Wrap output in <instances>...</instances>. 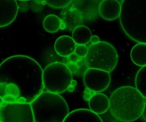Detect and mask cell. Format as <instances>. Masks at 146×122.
I'll use <instances>...</instances> for the list:
<instances>
[{
    "mask_svg": "<svg viewBox=\"0 0 146 122\" xmlns=\"http://www.w3.org/2000/svg\"><path fill=\"white\" fill-rule=\"evenodd\" d=\"M43 89V69L34 59L15 55L0 64V97L4 102L31 104Z\"/></svg>",
    "mask_w": 146,
    "mask_h": 122,
    "instance_id": "obj_1",
    "label": "cell"
},
{
    "mask_svg": "<svg viewBox=\"0 0 146 122\" xmlns=\"http://www.w3.org/2000/svg\"><path fill=\"white\" fill-rule=\"evenodd\" d=\"M146 100L135 87L124 86L115 89L109 99V109L117 120L132 122L143 115Z\"/></svg>",
    "mask_w": 146,
    "mask_h": 122,
    "instance_id": "obj_2",
    "label": "cell"
},
{
    "mask_svg": "<svg viewBox=\"0 0 146 122\" xmlns=\"http://www.w3.org/2000/svg\"><path fill=\"white\" fill-rule=\"evenodd\" d=\"M121 4L123 31L134 41L146 44V0H125Z\"/></svg>",
    "mask_w": 146,
    "mask_h": 122,
    "instance_id": "obj_3",
    "label": "cell"
},
{
    "mask_svg": "<svg viewBox=\"0 0 146 122\" xmlns=\"http://www.w3.org/2000/svg\"><path fill=\"white\" fill-rule=\"evenodd\" d=\"M30 104L34 122H64L69 114L65 99L48 91H43Z\"/></svg>",
    "mask_w": 146,
    "mask_h": 122,
    "instance_id": "obj_4",
    "label": "cell"
},
{
    "mask_svg": "<svg viewBox=\"0 0 146 122\" xmlns=\"http://www.w3.org/2000/svg\"><path fill=\"white\" fill-rule=\"evenodd\" d=\"M85 62L88 69H95L110 73L116 67L118 54L112 44L100 41L98 44H91L88 47Z\"/></svg>",
    "mask_w": 146,
    "mask_h": 122,
    "instance_id": "obj_5",
    "label": "cell"
},
{
    "mask_svg": "<svg viewBox=\"0 0 146 122\" xmlns=\"http://www.w3.org/2000/svg\"><path fill=\"white\" fill-rule=\"evenodd\" d=\"M73 80L69 67L61 62L48 64L43 70V84L48 92L59 94L66 91Z\"/></svg>",
    "mask_w": 146,
    "mask_h": 122,
    "instance_id": "obj_6",
    "label": "cell"
},
{
    "mask_svg": "<svg viewBox=\"0 0 146 122\" xmlns=\"http://www.w3.org/2000/svg\"><path fill=\"white\" fill-rule=\"evenodd\" d=\"M0 122H34L31 104L4 102L0 106Z\"/></svg>",
    "mask_w": 146,
    "mask_h": 122,
    "instance_id": "obj_7",
    "label": "cell"
},
{
    "mask_svg": "<svg viewBox=\"0 0 146 122\" xmlns=\"http://www.w3.org/2000/svg\"><path fill=\"white\" fill-rule=\"evenodd\" d=\"M109 72L95 69H88L84 75V84L87 89L96 93L105 91L111 84Z\"/></svg>",
    "mask_w": 146,
    "mask_h": 122,
    "instance_id": "obj_8",
    "label": "cell"
},
{
    "mask_svg": "<svg viewBox=\"0 0 146 122\" xmlns=\"http://www.w3.org/2000/svg\"><path fill=\"white\" fill-rule=\"evenodd\" d=\"M98 13L100 17L106 21H113L120 17L121 4L116 0H104L98 5Z\"/></svg>",
    "mask_w": 146,
    "mask_h": 122,
    "instance_id": "obj_9",
    "label": "cell"
},
{
    "mask_svg": "<svg viewBox=\"0 0 146 122\" xmlns=\"http://www.w3.org/2000/svg\"><path fill=\"white\" fill-rule=\"evenodd\" d=\"M18 9L17 1L0 0V28L9 26L16 19Z\"/></svg>",
    "mask_w": 146,
    "mask_h": 122,
    "instance_id": "obj_10",
    "label": "cell"
},
{
    "mask_svg": "<svg viewBox=\"0 0 146 122\" xmlns=\"http://www.w3.org/2000/svg\"><path fill=\"white\" fill-rule=\"evenodd\" d=\"M64 122H104L101 117L86 109H78L68 114Z\"/></svg>",
    "mask_w": 146,
    "mask_h": 122,
    "instance_id": "obj_11",
    "label": "cell"
},
{
    "mask_svg": "<svg viewBox=\"0 0 146 122\" xmlns=\"http://www.w3.org/2000/svg\"><path fill=\"white\" fill-rule=\"evenodd\" d=\"M76 44L72 37L64 35L58 37L54 43V50L58 55L68 57L75 52Z\"/></svg>",
    "mask_w": 146,
    "mask_h": 122,
    "instance_id": "obj_12",
    "label": "cell"
},
{
    "mask_svg": "<svg viewBox=\"0 0 146 122\" xmlns=\"http://www.w3.org/2000/svg\"><path fill=\"white\" fill-rule=\"evenodd\" d=\"M90 111L96 114H103L109 109V99L102 93H96L88 101Z\"/></svg>",
    "mask_w": 146,
    "mask_h": 122,
    "instance_id": "obj_13",
    "label": "cell"
},
{
    "mask_svg": "<svg viewBox=\"0 0 146 122\" xmlns=\"http://www.w3.org/2000/svg\"><path fill=\"white\" fill-rule=\"evenodd\" d=\"M91 37V31L86 26L78 25L72 31L73 40L78 45H86L89 43Z\"/></svg>",
    "mask_w": 146,
    "mask_h": 122,
    "instance_id": "obj_14",
    "label": "cell"
},
{
    "mask_svg": "<svg viewBox=\"0 0 146 122\" xmlns=\"http://www.w3.org/2000/svg\"><path fill=\"white\" fill-rule=\"evenodd\" d=\"M133 63L138 67L146 66V44L138 43L132 48L130 54Z\"/></svg>",
    "mask_w": 146,
    "mask_h": 122,
    "instance_id": "obj_15",
    "label": "cell"
},
{
    "mask_svg": "<svg viewBox=\"0 0 146 122\" xmlns=\"http://www.w3.org/2000/svg\"><path fill=\"white\" fill-rule=\"evenodd\" d=\"M43 27L48 33H56L61 29V20L54 14H49L44 17L43 20Z\"/></svg>",
    "mask_w": 146,
    "mask_h": 122,
    "instance_id": "obj_16",
    "label": "cell"
},
{
    "mask_svg": "<svg viewBox=\"0 0 146 122\" xmlns=\"http://www.w3.org/2000/svg\"><path fill=\"white\" fill-rule=\"evenodd\" d=\"M135 88L146 100V66L141 67L137 73L135 80Z\"/></svg>",
    "mask_w": 146,
    "mask_h": 122,
    "instance_id": "obj_17",
    "label": "cell"
},
{
    "mask_svg": "<svg viewBox=\"0 0 146 122\" xmlns=\"http://www.w3.org/2000/svg\"><path fill=\"white\" fill-rule=\"evenodd\" d=\"M71 2L72 1H69V0H54V1H44V3L46 4L49 7L60 9L68 7L70 5V4H71Z\"/></svg>",
    "mask_w": 146,
    "mask_h": 122,
    "instance_id": "obj_18",
    "label": "cell"
},
{
    "mask_svg": "<svg viewBox=\"0 0 146 122\" xmlns=\"http://www.w3.org/2000/svg\"><path fill=\"white\" fill-rule=\"evenodd\" d=\"M74 53L77 57H80V58H85L88 53V47L86 45L76 46Z\"/></svg>",
    "mask_w": 146,
    "mask_h": 122,
    "instance_id": "obj_19",
    "label": "cell"
},
{
    "mask_svg": "<svg viewBox=\"0 0 146 122\" xmlns=\"http://www.w3.org/2000/svg\"><path fill=\"white\" fill-rule=\"evenodd\" d=\"M101 41L100 40L99 37L96 35H94L91 37V39H90V42L91 43V44H97Z\"/></svg>",
    "mask_w": 146,
    "mask_h": 122,
    "instance_id": "obj_20",
    "label": "cell"
},
{
    "mask_svg": "<svg viewBox=\"0 0 146 122\" xmlns=\"http://www.w3.org/2000/svg\"><path fill=\"white\" fill-rule=\"evenodd\" d=\"M142 117H143L144 120L146 121V103H145V109H144V111H143V115Z\"/></svg>",
    "mask_w": 146,
    "mask_h": 122,
    "instance_id": "obj_21",
    "label": "cell"
},
{
    "mask_svg": "<svg viewBox=\"0 0 146 122\" xmlns=\"http://www.w3.org/2000/svg\"><path fill=\"white\" fill-rule=\"evenodd\" d=\"M3 103H4V101H3V99H1V97H0V106H1V104H3Z\"/></svg>",
    "mask_w": 146,
    "mask_h": 122,
    "instance_id": "obj_22",
    "label": "cell"
}]
</instances>
